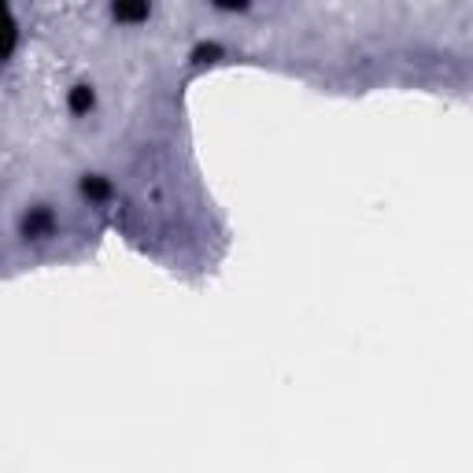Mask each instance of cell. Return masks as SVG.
Returning a JSON list of instances; mask_svg holds the SVG:
<instances>
[{
    "instance_id": "cell-1",
    "label": "cell",
    "mask_w": 473,
    "mask_h": 473,
    "mask_svg": "<svg viewBox=\"0 0 473 473\" xmlns=\"http://www.w3.org/2000/svg\"><path fill=\"white\" fill-rule=\"evenodd\" d=\"M15 41H18V30H15V18H11V11H8L4 4H0V60H8V55H11Z\"/></svg>"
},
{
    "instance_id": "cell-2",
    "label": "cell",
    "mask_w": 473,
    "mask_h": 473,
    "mask_svg": "<svg viewBox=\"0 0 473 473\" xmlns=\"http://www.w3.org/2000/svg\"><path fill=\"white\" fill-rule=\"evenodd\" d=\"M23 230H26L30 237L48 233V230H52V211H45V207H41V211H30V215H26V222H23Z\"/></svg>"
},
{
    "instance_id": "cell-3",
    "label": "cell",
    "mask_w": 473,
    "mask_h": 473,
    "mask_svg": "<svg viewBox=\"0 0 473 473\" xmlns=\"http://www.w3.org/2000/svg\"><path fill=\"white\" fill-rule=\"evenodd\" d=\"M92 100H97V97H92V89H89V85L70 89V111H74V115H85V111L92 107Z\"/></svg>"
},
{
    "instance_id": "cell-4",
    "label": "cell",
    "mask_w": 473,
    "mask_h": 473,
    "mask_svg": "<svg viewBox=\"0 0 473 473\" xmlns=\"http://www.w3.org/2000/svg\"><path fill=\"white\" fill-rule=\"evenodd\" d=\"M111 11H115V18H126V23H137V18H148V8H144V4H137V8H129V4H115Z\"/></svg>"
},
{
    "instance_id": "cell-5",
    "label": "cell",
    "mask_w": 473,
    "mask_h": 473,
    "mask_svg": "<svg viewBox=\"0 0 473 473\" xmlns=\"http://www.w3.org/2000/svg\"><path fill=\"white\" fill-rule=\"evenodd\" d=\"M82 193L92 196V200H100V196H107V181L104 178H85L82 181Z\"/></svg>"
}]
</instances>
